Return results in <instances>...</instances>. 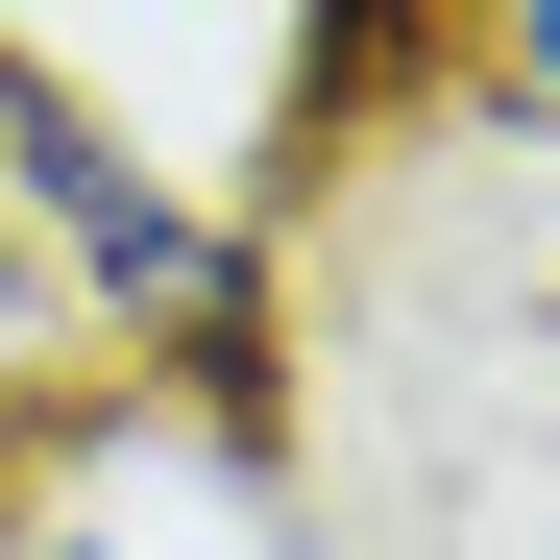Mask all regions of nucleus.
<instances>
[{
    "instance_id": "f257e3e1",
    "label": "nucleus",
    "mask_w": 560,
    "mask_h": 560,
    "mask_svg": "<svg viewBox=\"0 0 560 560\" xmlns=\"http://www.w3.org/2000/svg\"><path fill=\"white\" fill-rule=\"evenodd\" d=\"M0 220L49 244V317L98 365H147L196 415H268V220L196 147H147L122 98H73L49 25H0Z\"/></svg>"
},
{
    "instance_id": "f03ea898",
    "label": "nucleus",
    "mask_w": 560,
    "mask_h": 560,
    "mask_svg": "<svg viewBox=\"0 0 560 560\" xmlns=\"http://www.w3.org/2000/svg\"><path fill=\"white\" fill-rule=\"evenodd\" d=\"M488 98H512V122L560 147V0H512V25H488Z\"/></svg>"
},
{
    "instance_id": "7ed1b4c3",
    "label": "nucleus",
    "mask_w": 560,
    "mask_h": 560,
    "mask_svg": "<svg viewBox=\"0 0 560 560\" xmlns=\"http://www.w3.org/2000/svg\"><path fill=\"white\" fill-rule=\"evenodd\" d=\"M0 560H122V512H73V488H0Z\"/></svg>"
}]
</instances>
